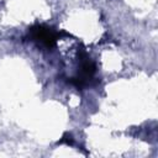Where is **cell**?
I'll return each instance as SVG.
<instances>
[{"mask_svg":"<svg viewBox=\"0 0 158 158\" xmlns=\"http://www.w3.org/2000/svg\"><path fill=\"white\" fill-rule=\"evenodd\" d=\"M30 36L35 41L43 44L44 47L52 48L56 46V42L59 37V32H57L44 25H36L30 28Z\"/></svg>","mask_w":158,"mask_h":158,"instance_id":"cell-1","label":"cell"},{"mask_svg":"<svg viewBox=\"0 0 158 158\" xmlns=\"http://www.w3.org/2000/svg\"><path fill=\"white\" fill-rule=\"evenodd\" d=\"M58 143H64V144H68V146H73V144H74V139H73L72 135H69V133H64L63 137L60 138V141H59Z\"/></svg>","mask_w":158,"mask_h":158,"instance_id":"cell-2","label":"cell"}]
</instances>
